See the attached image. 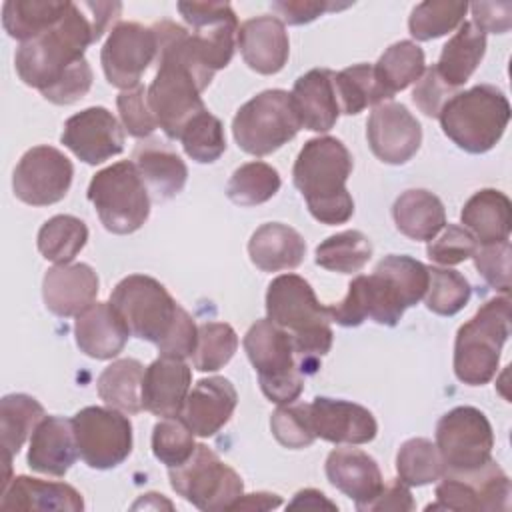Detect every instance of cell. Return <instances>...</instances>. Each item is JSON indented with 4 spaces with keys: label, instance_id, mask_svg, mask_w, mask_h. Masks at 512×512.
Segmentation results:
<instances>
[{
    "label": "cell",
    "instance_id": "31",
    "mask_svg": "<svg viewBox=\"0 0 512 512\" xmlns=\"http://www.w3.org/2000/svg\"><path fill=\"white\" fill-rule=\"evenodd\" d=\"M464 228L480 242L494 244L508 240L512 224L510 198L494 188L474 192L460 212Z\"/></svg>",
    "mask_w": 512,
    "mask_h": 512
},
{
    "label": "cell",
    "instance_id": "17",
    "mask_svg": "<svg viewBox=\"0 0 512 512\" xmlns=\"http://www.w3.org/2000/svg\"><path fill=\"white\" fill-rule=\"evenodd\" d=\"M154 60L156 34L152 26L148 28L138 22H118L100 52L106 80L120 90L138 86L142 74Z\"/></svg>",
    "mask_w": 512,
    "mask_h": 512
},
{
    "label": "cell",
    "instance_id": "38",
    "mask_svg": "<svg viewBox=\"0 0 512 512\" xmlns=\"http://www.w3.org/2000/svg\"><path fill=\"white\" fill-rule=\"evenodd\" d=\"M46 416L42 404L28 394H8L0 400V436L4 456L20 452L38 422Z\"/></svg>",
    "mask_w": 512,
    "mask_h": 512
},
{
    "label": "cell",
    "instance_id": "22",
    "mask_svg": "<svg viewBox=\"0 0 512 512\" xmlns=\"http://www.w3.org/2000/svg\"><path fill=\"white\" fill-rule=\"evenodd\" d=\"M236 46L248 68L270 76L280 72L290 56V40L278 16H256L238 26Z\"/></svg>",
    "mask_w": 512,
    "mask_h": 512
},
{
    "label": "cell",
    "instance_id": "6",
    "mask_svg": "<svg viewBox=\"0 0 512 512\" xmlns=\"http://www.w3.org/2000/svg\"><path fill=\"white\" fill-rule=\"evenodd\" d=\"M244 350L258 372L260 390L270 402H296L304 390V374L298 366L290 334L268 318L256 320L246 336Z\"/></svg>",
    "mask_w": 512,
    "mask_h": 512
},
{
    "label": "cell",
    "instance_id": "33",
    "mask_svg": "<svg viewBox=\"0 0 512 512\" xmlns=\"http://www.w3.org/2000/svg\"><path fill=\"white\" fill-rule=\"evenodd\" d=\"M392 218L404 236L418 242H430L446 226L442 200L422 188L402 192L392 206Z\"/></svg>",
    "mask_w": 512,
    "mask_h": 512
},
{
    "label": "cell",
    "instance_id": "55",
    "mask_svg": "<svg viewBox=\"0 0 512 512\" xmlns=\"http://www.w3.org/2000/svg\"><path fill=\"white\" fill-rule=\"evenodd\" d=\"M92 86V68L88 64V60H80L76 62L66 74L64 78L54 84L50 90H46L42 96L58 106H68L78 102L80 98H84L88 94Z\"/></svg>",
    "mask_w": 512,
    "mask_h": 512
},
{
    "label": "cell",
    "instance_id": "21",
    "mask_svg": "<svg viewBox=\"0 0 512 512\" xmlns=\"http://www.w3.org/2000/svg\"><path fill=\"white\" fill-rule=\"evenodd\" d=\"M236 404L238 394L234 384L224 376H210L190 388L180 418L194 436L210 438L228 424Z\"/></svg>",
    "mask_w": 512,
    "mask_h": 512
},
{
    "label": "cell",
    "instance_id": "26",
    "mask_svg": "<svg viewBox=\"0 0 512 512\" xmlns=\"http://www.w3.org/2000/svg\"><path fill=\"white\" fill-rule=\"evenodd\" d=\"M74 336L80 352L96 360H110L124 350L130 330L110 302H94L76 316Z\"/></svg>",
    "mask_w": 512,
    "mask_h": 512
},
{
    "label": "cell",
    "instance_id": "16",
    "mask_svg": "<svg viewBox=\"0 0 512 512\" xmlns=\"http://www.w3.org/2000/svg\"><path fill=\"white\" fill-rule=\"evenodd\" d=\"M326 308L332 322L354 328L366 318L382 326H396L408 306L384 276L372 272L370 276H356L348 284L346 296L336 304H328Z\"/></svg>",
    "mask_w": 512,
    "mask_h": 512
},
{
    "label": "cell",
    "instance_id": "53",
    "mask_svg": "<svg viewBox=\"0 0 512 512\" xmlns=\"http://www.w3.org/2000/svg\"><path fill=\"white\" fill-rule=\"evenodd\" d=\"M510 240L482 244L474 252V266L480 276L498 292H510Z\"/></svg>",
    "mask_w": 512,
    "mask_h": 512
},
{
    "label": "cell",
    "instance_id": "44",
    "mask_svg": "<svg viewBox=\"0 0 512 512\" xmlns=\"http://www.w3.org/2000/svg\"><path fill=\"white\" fill-rule=\"evenodd\" d=\"M468 10L466 2L452 0H426L412 8L408 18V30L416 40L440 38L464 22Z\"/></svg>",
    "mask_w": 512,
    "mask_h": 512
},
{
    "label": "cell",
    "instance_id": "56",
    "mask_svg": "<svg viewBox=\"0 0 512 512\" xmlns=\"http://www.w3.org/2000/svg\"><path fill=\"white\" fill-rule=\"evenodd\" d=\"M196 344H198V326L192 320V316L184 308H180L170 334L158 344V352L160 356L184 360L194 354Z\"/></svg>",
    "mask_w": 512,
    "mask_h": 512
},
{
    "label": "cell",
    "instance_id": "51",
    "mask_svg": "<svg viewBox=\"0 0 512 512\" xmlns=\"http://www.w3.org/2000/svg\"><path fill=\"white\" fill-rule=\"evenodd\" d=\"M440 232L426 246L428 258L440 266H456L472 258L478 250V240L464 226L446 224Z\"/></svg>",
    "mask_w": 512,
    "mask_h": 512
},
{
    "label": "cell",
    "instance_id": "13",
    "mask_svg": "<svg viewBox=\"0 0 512 512\" xmlns=\"http://www.w3.org/2000/svg\"><path fill=\"white\" fill-rule=\"evenodd\" d=\"M510 494V478L490 458L474 470H446L436 486V502L428 504L426 510H508Z\"/></svg>",
    "mask_w": 512,
    "mask_h": 512
},
{
    "label": "cell",
    "instance_id": "59",
    "mask_svg": "<svg viewBox=\"0 0 512 512\" xmlns=\"http://www.w3.org/2000/svg\"><path fill=\"white\" fill-rule=\"evenodd\" d=\"M416 504L412 500L408 484H404L400 478L392 480L382 486V490L364 506H360V512H374V510H414Z\"/></svg>",
    "mask_w": 512,
    "mask_h": 512
},
{
    "label": "cell",
    "instance_id": "39",
    "mask_svg": "<svg viewBox=\"0 0 512 512\" xmlns=\"http://www.w3.org/2000/svg\"><path fill=\"white\" fill-rule=\"evenodd\" d=\"M88 242L86 224L70 214L52 216L38 230V250L54 264H70Z\"/></svg>",
    "mask_w": 512,
    "mask_h": 512
},
{
    "label": "cell",
    "instance_id": "1",
    "mask_svg": "<svg viewBox=\"0 0 512 512\" xmlns=\"http://www.w3.org/2000/svg\"><path fill=\"white\" fill-rule=\"evenodd\" d=\"M352 174V154L334 136L308 140L292 168L294 186L306 200L310 214L328 226L344 224L354 214V200L346 188Z\"/></svg>",
    "mask_w": 512,
    "mask_h": 512
},
{
    "label": "cell",
    "instance_id": "41",
    "mask_svg": "<svg viewBox=\"0 0 512 512\" xmlns=\"http://www.w3.org/2000/svg\"><path fill=\"white\" fill-rule=\"evenodd\" d=\"M372 258V242L360 230H344L316 246V264L340 274L360 272Z\"/></svg>",
    "mask_w": 512,
    "mask_h": 512
},
{
    "label": "cell",
    "instance_id": "28",
    "mask_svg": "<svg viewBox=\"0 0 512 512\" xmlns=\"http://www.w3.org/2000/svg\"><path fill=\"white\" fill-rule=\"evenodd\" d=\"M2 510H38V512H80L82 494L66 484L30 476H14L0 492Z\"/></svg>",
    "mask_w": 512,
    "mask_h": 512
},
{
    "label": "cell",
    "instance_id": "50",
    "mask_svg": "<svg viewBox=\"0 0 512 512\" xmlns=\"http://www.w3.org/2000/svg\"><path fill=\"white\" fill-rule=\"evenodd\" d=\"M270 430L274 438L286 448L300 450L310 446L316 440L310 420V404H280L270 416Z\"/></svg>",
    "mask_w": 512,
    "mask_h": 512
},
{
    "label": "cell",
    "instance_id": "8",
    "mask_svg": "<svg viewBox=\"0 0 512 512\" xmlns=\"http://www.w3.org/2000/svg\"><path fill=\"white\" fill-rule=\"evenodd\" d=\"M302 128L290 92L272 88L242 104L232 120L236 144L252 156H268Z\"/></svg>",
    "mask_w": 512,
    "mask_h": 512
},
{
    "label": "cell",
    "instance_id": "40",
    "mask_svg": "<svg viewBox=\"0 0 512 512\" xmlns=\"http://www.w3.org/2000/svg\"><path fill=\"white\" fill-rule=\"evenodd\" d=\"M426 62L424 52L412 40L394 42L384 50V54L374 64V72L380 84L394 96L396 92L408 88L410 84L418 82L424 74Z\"/></svg>",
    "mask_w": 512,
    "mask_h": 512
},
{
    "label": "cell",
    "instance_id": "32",
    "mask_svg": "<svg viewBox=\"0 0 512 512\" xmlns=\"http://www.w3.org/2000/svg\"><path fill=\"white\" fill-rule=\"evenodd\" d=\"M132 162L136 164L146 188L156 200H170L182 192L188 180V168L184 160L158 140L140 144L134 150Z\"/></svg>",
    "mask_w": 512,
    "mask_h": 512
},
{
    "label": "cell",
    "instance_id": "42",
    "mask_svg": "<svg viewBox=\"0 0 512 512\" xmlns=\"http://www.w3.org/2000/svg\"><path fill=\"white\" fill-rule=\"evenodd\" d=\"M280 174L266 162H246L236 168L226 184V196L236 206H258L268 202L280 190Z\"/></svg>",
    "mask_w": 512,
    "mask_h": 512
},
{
    "label": "cell",
    "instance_id": "3",
    "mask_svg": "<svg viewBox=\"0 0 512 512\" xmlns=\"http://www.w3.org/2000/svg\"><path fill=\"white\" fill-rule=\"evenodd\" d=\"M92 42L96 40L90 14L82 2H72L58 24L20 44L14 58L16 72L26 86L44 94L58 84L76 62L84 60V52Z\"/></svg>",
    "mask_w": 512,
    "mask_h": 512
},
{
    "label": "cell",
    "instance_id": "45",
    "mask_svg": "<svg viewBox=\"0 0 512 512\" xmlns=\"http://www.w3.org/2000/svg\"><path fill=\"white\" fill-rule=\"evenodd\" d=\"M182 148L186 156L200 164L216 162L226 150V136L222 122L206 110L198 112L180 132Z\"/></svg>",
    "mask_w": 512,
    "mask_h": 512
},
{
    "label": "cell",
    "instance_id": "46",
    "mask_svg": "<svg viewBox=\"0 0 512 512\" xmlns=\"http://www.w3.org/2000/svg\"><path fill=\"white\" fill-rule=\"evenodd\" d=\"M470 296V282L460 272L428 266V288L424 302L430 312L438 316H454L468 304Z\"/></svg>",
    "mask_w": 512,
    "mask_h": 512
},
{
    "label": "cell",
    "instance_id": "24",
    "mask_svg": "<svg viewBox=\"0 0 512 512\" xmlns=\"http://www.w3.org/2000/svg\"><path fill=\"white\" fill-rule=\"evenodd\" d=\"M192 384V370L180 358L160 356L142 380V408L160 418L180 416Z\"/></svg>",
    "mask_w": 512,
    "mask_h": 512
},
{
    "label": "cell",
    "instance_id": "30",
    "mask_svg": "<svg viewBox=\"0 0 512 512\" xmlns=\"http://www.w3.org/2000/svg\"><path fill=\"white\" fill-rule=\"evenodd\" d=\"M248 254L252 264L262 272L294 270L306 256V242L292 226L268 222L250 236Z\"/></svg>",
    "mask_w": 512,
    "mask_h": 512
},
{
    "label": "cell",
    "instance_id": "35",
    "mask_svg": "<svg viewBox=\"0 0 512 512\" xmlns=\"http://www.w3.org/2000/svg\"><path fill=\"white\" fill-rule=\"evenodd\" d=\"M68 0H8L2 8V24L8 36L28 42L58 24L68 12Z\"/></svg>",
    "mask_w": 512,
    "mask_h": 512
},
{
    "label": "cell",
    "instance_id": "52",
    "mask_svg": "<svg viewBox=\"0 0 512 512\" xmlns=\"http://www.w3.org/2000/svg\"><path fill=\"white\" fill-rule=\"evenodd\" d=\"M146 90L148 88L138 84L130 90H122L116 98L122 126L134 138H148L158 128V122L148 104Z\"/></svg>",
    "mask_w": 512,
    "mask_h": 512
},
{
    "label": "cell",
    "instance_id": "54",
    "mask_svg": "<svg viewBox=\"0 0 512 512\" xmlns=\"http://www.w3.org/2000/svg\"><path fill=\"white\" fill-rule=\"evenodd\" d=\"M456 94L454 88H450L436 72L434 66L426 68L424 74L418 78L414 90H412V100L430 118H438L442 106Z\"/></svg>",
    "mask_w": 512,
    "mask_h": 512
},
{
    "label": "cell",
    "instance_id": "57",
    "mask_svg": "<svg viewBox=\"0 0 512 512\" xmlns=\"http://www.w3.org/2000/svg\"><path fill=\"white\" fill-rule=\"evenodd\" d=\"M348 4H332V2H312V0H282V2H272V10L282 16L284 24H292V26H300V24H308L312 20H316L318 16H322L324 12L330 10H338V8H346Z\"/></svg>",
    "mask_w": 512,
    "mask_h": 512
},
{
    "label": "cell",
    "instance_id": "7",
    "mask_svg": "<svg viewBox=\"0 0 512 512\" xmlns=\"http://www.w3.org/2000/svg\"><path fill=\"white\" fill-rule=\"evenodd\" d=\"M86 194L102 226L112 234H132L150 216L148 188L132 160L96 172Z\"/></svg>",
    "mask_w": 512,
    "mask_h": 512
},
{
    "label": "cell",
    "instance_id": "10",
    "mask_svg": "<svg viewBox=\"0 0 512 512\" xmlns=\"http://www.w3.org/2000/svg\"><path fill=\"white\" fill-rule=\"evenodd\" d=\"M168 478L178 496L204 512L230 510L244 494L240 474L224 464L206 444H196L184 464L168 468Z\"/></svg>",
    "mask_w": 512,
    "mask_h": 512
},
{
    "label": "cell",
    "instance_id": "27",
    "mask_svg": "<svg viewBox=\"0 0 512 512\" xmlns=\"http://www.w3.org/2000/svg\"><path fill=\"white\" fill-rule=\"evenodd\" d=\"M328 482L354 500L356 510L370 502L384 486L378 462L358 448H336L326 458Z\"/></svg>",
    "mask_w": 512,
    "mask_h": 512
},
{
    "label": "cell",
    "instance_id": "58",
    "mask_svg": "<svg viewBox=\"0 0 512 512\" xmlns=\"http://www.w3.org/2000/svg\"><path fill=\"white\" fill-rule=\"evenodd\" d=\"M472 10V24L480 32L504 34L512 26V4L510 2H474Z\"/></svg>",
    "mask_w": 512,
    "mask_h": 512
},
{
    "label": "cell",
    "instance_id": "2",
    "mask_svg": "<svg viewBox=\"0 0 512 512\" xmlns=\"http://www.w3.org/2000/svg\"><path fill=\"white\" fill-rule=\"evenodd\" d=\"M266 314L290 334L302 374H314L332 348L334 332L328 308L320 304L310 282L298 274L276 276L268 284Z\"/></svg>",
    "mask_w": 512,
    "mask_h": 512
},
{
    "label": "cell",
    "instance_id": "11",
    "mask_svg": "<svg viewBox=\"0 0 512 512\" xmlns=\"http://www.w3.org/2000/svg\"><path fill=\"white\" fill-rule=\"evenodd\" d=\"M78 456L94 470H110L132 452V422L110 406H86L72 418Z\"/></svg>",
    "mask_w": 512,
    "mask_h": 512
},
{
    "label": "cell",
    "instance_id": "18",
    "mask_svg": "<svg viewBox=\"0 0 512 512\" xmlns=\"http://www.w3.org/2000/svg\"><path fill=\"white\" fill-rule=\"evenodd\" d=\"M366 138L372 154L384 164L400 166L416 156L422 144V126L400 102L374 106L366 122Z\"/></svg>",
    "mask_w": 512,
    "mask_h": 512
},
{
    "label": "cell",
    "instance_id": "14",
    "mask_svg": "<svg viewBox=\"0 0 512 512\" xmlns=\"http://www.w3.org/2000/svg\"><path fill=\"white\" fill-rule=\"evenodd\" d=\"M74 166L54 146H34L24 152L12 174V190L18 200L30 206L60 202L72 184Z\"/></svg>",
    "mask_w": 512,
    "mask_h": 512
},
{
    "label": "cell",
    "instance_id": "9",
    "mask_svg": "<svg viewBox=\"0 0 512 512\" xmlns=\"http://www.w3.org/2000/svg\"><path fill=\"white\" fill-rule=\"evenodd\" d=\"M110 304L126 322L130 336L156 346L170 334L182 308L164 284L146 274L122 278L110 294Z\"/></svg>",
    "mask_w": 512,
    "mask_h": 512
},
{
    "label": "cell",
    "instance_id": "37",
    "mask_svg": "<svg viewBox=\"0 0 512 512\" xmlns=\"http://www.w3.org/2000/svg\"><path fill=\"white\" fill-rule=\"evenodd\" d=\"M334 90L340 114H360L368 106L390 102L394 96L380 84L372 64H354L334 72Z\"/></svg>",
    "mask_w": 512,
    "mask_h": 512
},
{
    "label": "cell",
    "instance_id": "29",
    "mask_svg": "<svg viewBox=\"0 0 512 512\" xmlns=\"http://www.w3.org/2000/svg\"><path fill=\"white\" fill-rule=\"evenodd\" d=\"M300 122L306 130L328 132L340 116V106L334 90V72L314 68L302 74L290 92Z\"/></svg>",
    "mask_w": 512,
    "mask_h": 512
},
{
    "label": "cell",
    "instance_id": "20",
    "mask_svg": "<svg viewBox=\"0 0 512 512\" xmlns=\"http://www.w3.org/2000/svg\"><path fill=\"white\" fill-rule=\"evenodd\" d=\"M310 420L316 438L332 444H368L378 432L368 408L338 398L316 396L310 404Z\"/></svg>",
    "mask_w": 512,
    "mask_h": 512
},
{
    "label": "cell",
    "instance_id": "47",
    "mask_svg": "<svg viewBox=\"0 0 512 512\" xmlns=\"http://www.w3.org/2000/svg\"><path fill=\"white\" fill-rule=\"evenodd\" d=\"M238 348V336L226 322H204L198 326V344L192 364L200 372H216L226 366Z\"/></svg>",
    "mask_w": 512,
    "mask_h": 512
},
{
    "label": "cell",
    "instance_id": "49",
    "mask_svg": "<svg viewBox=\"0 0 512 512\" xmlns=\"http://www.w3.org/2000/svg\"><path fill=\"white\" fill-rule=\"evenodd\" d=\"M196 448L194 432L180 416L162 418L152 430V452L168 468L184 464Z\"/></svg>",
    "mask_w": 512,
    "mask_h": 512
},
{
    "label": "cell",
    "instance_id": "43",
    "mask_svg": "<svg viewBox=\"0 0 512 512\" xmlns=\"http://www.w3.org/2000/svg\"><path fill=\"white\" fill-rule=\"evenodd\" d=\"M396 472L408 486H426L444 476L446 464L432 440L410 438L398 448Z\"/></svg>",
    "mask_w": 512,
    "mask_h": 512
},
{
    "label": "cell",
    "instance_id": "61",
    "mask_svg": "<svg viewBox=\"0 0 512 512\" xmlns=\"http://www.w3.org/2000/svg\"><path fill=\"white\" fill-rule=\"evenodd\" d=\"M282 500L278 494H270V492H252V494H242L232 506L230 510H270L280 506Z\"/></svg>",
    "mask_w": 512,
    "mask_h": 512
},
{
    "label": "cell",
    "instance_id": "15",
    "mask_svg": "<svg viewBox=\"0 0 512 512\" xmlns=\"http://www.w3.org/2000/svg\"><path fill=\"white\" fill-rule=\"evenodd\" d=\"M178 12L192 28V44L198 60L210 70L230 64L236 48L238 20L228 2H180Z\"/></svg>",
    "mask_w": 512,
    "mask_h": 512
},
{
    "label": "cell",
    "instance_id": "34",
    "mask_svg": "<svg viewBox=\"0 0 512 512\" xmlns=\"http://www.w3.org/2000/svg\"><path fill=\"white\" fill-rule=\"evenodd\" d=\"M486 52V34L480 32L472 22H462L458 32L442 46L438 64L434 66L438 76L450 86H464Z\"/></svg>",
    "mask_w": 512,
    "mask_h": 512
},
{
    "label": "cell",
    "instance_id": "25",
    "mask_svg": "<svg viewBox=\"0 0 512 512\" xmlns=\"http://www.w3.org/2000/svg\"><path fill=\"white\" fill-rule=\"evenodd\" d=\"M78 458V444L72 420L44 416L30 436L28 466L48 476H64Z\"/></svg>",
    "mask_w": 512,
    "mask_h": 512
},
{
    "label": "cell",
    "instance_id": "19",
    "mask_svg": "<svg viewBox=\"0 0 512 512\" xmlns=\"http://www.w3.org/2000/svg\"><path fill=\"white\" fill-rule=\"evenodd\" d=\"M60 142L82 162L96 166L124 150V130L104 106H90L64 122Z\"/></svg>",
    "mask_w": 512,
    "mask_h": 512
},
{
    "label": "cell",
    "instance_id": "4",
    "mask_svg": "<svg viewBox=\"0 0 512 512\" xmlns=\"http://www.w3.org/2000/svg\"><path fill=\"white\" fill-rule=\"evenodd\" d=\"M442 132L464 152L492 150L510 122V102L492 84H478L456 92L438 114Z\"/></svg>",
    "mask_w": 512,
    "mask_h": 512
},
{
    "label": "cell",
    "instance_id": "12",
    "mask_svg": "<svg viewBox=\"0 0 512 512\" xmlns=\"http://www.w3.org/2000/svg\"><path fill=\"white\" fill-rule=\"evenodd\" d=\"M436 448L446 470L466 472L492 458L494 432L486 414L474 406H456L436 424Z\"/></svg>",
    "mask_w": 512,
    "mask_h": 512
},
{
    "label": "cell",
    "instance_id": "23",
    "mask_svg": "<svg viewBox=\"0 0 512 512\" xmlns=\"http://www.w3.org/2000/svg\"><path fill=\"white\" fill-rule=\"evenodd\" d=\"M98 276L84 262L56 264L46 270L42 280V298L46 308L60 316H78L96 302Z\"/></svg>",
    "mask_w": 512,
    "mask_h": 512
},
{
    "label": "cell",
    "instance_id": "5",
    "mask_svg": "<svg viewBox=\"0 0 512 512\" xmlns=\"http://www.w3.org/2000/svg\"><path fill=\"white\" fill-rule=\"evenodd\" d=\"M510 336L508 294L486 300L456 332L454 374L468 386L488 384L498 370L500 352Z\"/></svg>",
    "mask_w": 512,
    "mask_h": 512
},
{
    "label": "cell",
    "instance_id": "60",
    "mask_svg": "<svg viewBox=\"0 0 512 512\" xmlns=\"http://www.w3.org/2000/svg\"><path fill=\"white\" fill-rule=\"evenodd\" d=\"M86 12L90 14L94 26V40L98 42L104 32L118 20L122 4L120 2H82Z\"/></svg>",
    "mask_w": 512,
    "mask_h": 512
},
{
    "label": "cell",
    "instance_id": "62",
    "mask_svg": "<svg viewBox=\"0 0 512 512\" xmlns=\"http://www.w3.org/2000/svg\"><path fill=\"white\" fill-rule=\"evenodd\" d=\"M288 508H308V510H318V508H328V510H338L334 502H330L320 490L314 488H304L294 494L292 502Z\"/></svg>",
    "mask_w": 512,
    "mask_h": 512
},
{
    "label": "cell",
    "instance_id": "48",
    "mask_svg": "<svg viewBox=\"0 0 512 512\" xmlns=\"http://www.w3.org/2000/svg\"><path fill=\"white\" fill-rule=\"evenodd\" d=\"M374 272L384 276L398 290L408 308L418 304L426 294L428 266L406 254H388L376 264Z\"/></svg>",
    "mask_w": 512,
    "mask_h": 512
},
{
    "label": "cell",
    "instance_id": "36",
    "mask_svg": "<svg viewBox=\"0 0 512 512\" xmlns=\"http://www.w3.org/2000/svg\"><path fill=\"white\" fill-rule=\"evenodd\" d=\"M144 366L134 358H120L106 366L96 382L98 396L106 406L124 414H138L142 408Z\"/></svg>",
    "mask_w": 512,
    "mask_h": 512
}]
</instances>
